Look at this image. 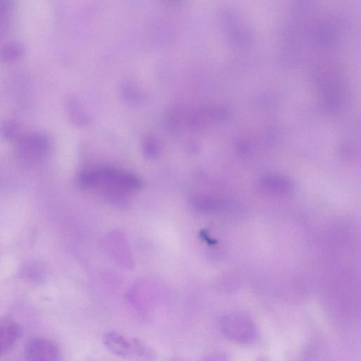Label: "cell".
Returning <instances> with one entry per match:
<instances>
[{
    "instance_id": "6da1fadb",
    "label": "cell",
    "mask_w": 361,
    "mask_h": 361,
    "mask_svg": "<svg viewBox=\"0 0 361 361\" xmlns=\"http://www.w3.org/2000/svg\"><path fill=\"white\" fill-rule=\"evenodd\" d=\"M103 341L106 348L117 356L137 359L150 358L152 356L151 349L146 344L118 333L106 334Z\"/></svg>"
},
{
    "instance_id": "7a4b0ae2",
    "label": "cell",
    "mask_w": 361,
    "mask_h": 361,
    "mask_svg": "<svg viewBox=\"0 0 361 361\" xmlns=\"http://www.w3.org/2000/svg\"><path fill=\"white\" fill-rule=\"evenodd\" d=\"M18 157L27 164H35L42 160L51 149L49 137L42 133H27L18 142Z\"/></svg>"
},
{
    "instance_id": "3957f363",
    "label": "cell",
    "mask_w": 361,
    "mask_h": 361,
    "mask_svg": "<svg viewBox=\"0 0 361 361\" xmlns=\"http://www.w3.org/2000/svg\"><path fill=\"white\" fill-rule=\"evenodd\" d=\"M224 333L236 342L247 343L256 337V329L252 322L241 314H230L222 321Z\"/></svg>"
},
{
    "instance_id": "277c9868",
    "label": "cell",
    "mask_w": 361,
    "mask_h": 361,
    "mask_svg": "<svg viewBox=\"0 0 361 361\" xmlns=\"http://www.w3.org/2000/svg\"><path fill=\"white\" fill-rule=\"evenodd\" d=\"M59 355L57 345L47 338H34L25 348V356L29 360H57Z\"/></svg>"
},
{
    "instance_id": "5b68a950",
    "label": "cell",
    "mask_w": 361,
    "mask_h": 361,
    "mask_svg": "<svg viewBox=\"0 0 361 361\" xmlns=\"http://www.w3.org/2000/svg\"><path fill=\"white\" fill-rule=\"evenodd\" d=\"M23 334L22 327L8 317L0 318V357L17 344Z\"/></svg>"
},
{
    "instance_id": "8992f818",
    "label": "cell",
    "mask_w": 361,
    "mask_h": 361,
    "mask_svg": "<svg viewBox=\"0 0 361 361\" xmlns=\"http://www.w3.org/2000/svg\"><path fill=\"white\" fill-rule=\"evenodd\" d=\"M27 133L17 121L4 119L0 121V137L9 142H18Z\"/></svg>"
},
{
    "instance_id": "52a82bcc",
    "label": "cell",
    "mask_w": 361,
    "mask_h": 361,
    "mask_svg": "<svg viewBox=\"0 0 361 361\" xmlns=\"http://www.w3.org/2000/svg\"><path fill=\"white\" fill-rule=\"evenodd\" d=\"M24 53L23 46L17 42L5 44L0 51V60L4 63H12L20 59Z\"/></svg>"
},
{
    "instance_id": "ba28073f",
    "label": "cell",
    "mask_w": 361,
    "mask_h": 361,
    "mask_svg": "<svg viewBox=\"0 0 361 361\" xmlns=\"http://www.w3.org/2000/svg\"><path fill=\"white\" fill-rule=\"evenodd\" d=\"M261 185L264 188L275 192L287 191L291 188V183L287 178L276 175L264 177L261 181Z\"/></svg>"
},
{
    "instance_id": "9c48e42d",
    "label": "cell",
    "mask_w": 361,
    "mask_h": 361,
    "mask_svg": "<svg viewBox=\"0 0 361 361\" xmlns=\"http://www.w3.org/2000/svg\"><path fill=\"white\" fill-rule=\"evenodd\" d=\"M69 114L71 120L77 124H82L86 122L85 116H83L82 112L78 109V105L76 100L70 99L68 103Z\"/></svg>"
},
{
    "instance_id": "30bf717a",
    "label": "cell",
    "mask_w": 361,
    "mask_h": 361,
    "mask_svg": "<svg viewBox=\"0 0 361 361\" xmlns=\"http://www.w3.org/2000/svg\"><path fill=\"white\" fill-rule=\"evenodd\" d=\"M10 7V0H0V20H8Z\"/></svg>"
},
{
    "instance_id": "8fae6325",
    "label": "cell",
    "mask_w": 361,
    "mask_h": 361,
    "mask_svg": "<svg viewBox=\"0 0 361 361\" xmlns=\"http://www.w3.org/2000/svg\"><path fill=\"white\" fill-rule=\"evenodd\" d=\"M145 150L147 151V154L149 157H154L157 154V147L156 143L152 140H147L145 142Z\"/></svg>"
},
{
    "instance_id": "7c38bea8",
    "label": "cell",
    "mask_w": 361,
    "mask_h": 361,
    "mask_svg": "<svg viewBox=\"0 0 361 361\" xmlns=\"http://www.w3.org/2000/svg\"><path fill=\"white\" fill-rule=\"evenodd\" d=\"M171 1H176H176H178V0H171Z\"/></svg>"
}]
</instances>
